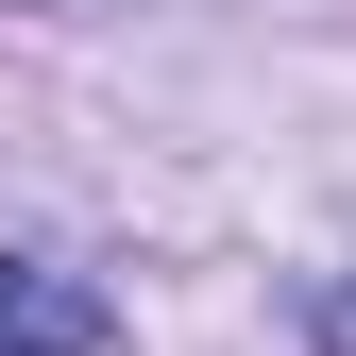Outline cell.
<instances>
[{
    "label": "cell",
    "mask_w": 356,
    "mask_h": 356,
    "mask_svg": "<svg viewBox=\"0 0 356 356\" xmlns=\"http://www.w3.org/2000/svg\"><path fill=\"white\" fill-rule=\"evenodd\" d=\"M0 356H102V305L68 272H0Z\"/></svg>",
    "instance_id": "obj_1"
}]
</instances>
